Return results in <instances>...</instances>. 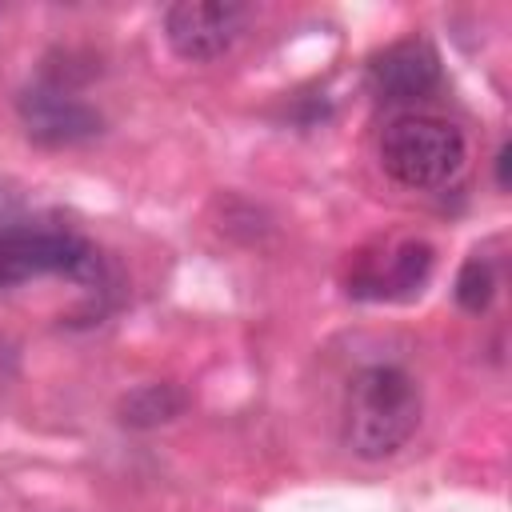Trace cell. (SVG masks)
<instances>
[{"mask_svg":"<svg viewBox=\"0 0 512 512\" xmlns=\"http://www.w3.org/2000/svg\"><path fill=\"white\" fill-rule=\"evenodd\" d=\"M244 20L248 12L232 0H176L164 12V36L180 60L208 64L240 40Z\"/></svg>","mask_w":512,"mask_h":512,"instance_id":"cell-4","label":"cell"},{"mask_svg":"<svg viewBox=\"0 0 512 512\" xmlns=\"http://www.w3.org/2000/svg\"><path fill=\"white\" fill-rule=\"evenodd\" d=\"M40 276L96 280L100 256L84 236L68 228H4L0 232V292L40 280Z\"/></svg>","mask_w":512,"mask_h":512,"instance_id":"cell-3","label":"cell"},{"mask_svg":"<svg viewBox=\"0 0 512 512\" xmlns=\"http://www.w3.org/2000/svg\"><path fill=\"white\" fill-rule=\"evenodd\" d=\"M16 108H20L24 132L36 144H48V148L92 140L100 132V124H104L100 112L92 104H84L80 96H72L64 84H32V88H24Z\"/></svg>","mask_w":512,"mask_h":512,"instance_id":"cell-5","label":"cell"},{"mask_svg":"<svg viewBox=\"0 0 512 512\" xmlns=\"http://www.w3.org/2000/svg\"><path fill=\"white\" fill-rule=\"evenodd\" d=\"M420 412L416 380L392 364H372L348 380L340 436L360 460H388L416 436Z\"/></svg>","mask_w":512,"mask_h":512,"instance_id":"cell-1","label":"cell"},{"mask_svg":"<svg viewBox=\"0 0 512 512\" xmlns=\"http://www.w3.org/2000/svg\"><path fill=\"white\" fill-rule=\"evenodd\" d=\"M496 296V272L484 256H472L456 276V300L464 312H484Z\"/></svg>","mask_w":512,"mask_h":512,"instance_id":"cell-9","label":"cell"},{"mask_svg":"<svg viewBox=\"0 0 512 512\" xmlns=\"http://www.w3.org/2000/svg\"><path fill=\"white\" fill-rule=\"evenodd\" d=\"M468 144L464 132L432 112H404L380 132V164L384 172L416 192H432L452 184L464 172Z\"/></svg>","mask_w":512,"mask_h":512,"instance_id":"cell-2","label":"cell"},{"mask_svg":"<svg viewBox=\"0 0 512 512\" xmlns=\"http://www.w3.org/2000/svg\"><path fill=\"white\" fill-rule=\"evenodd\" d=\"M180 408H184V396H180L172 384H144V388H136L132 396H124L120 420L132 424V428H152V424L172 420Z\"/></svg>","mask_w":512,"mask_h":512,"instance_id":"cell-8","label":"cell"},{"mask_svg":"<svg viewBox=\"0 0 512 512\" xmlns=\"http://www.w3.org/2000/svg\"><path fill=\"white\" fill-rule=\"evenodd\" d=\"M368 84L380 100L392 104H408L428 96L440 84V56L428 40L412 36V40H396L384 52L372 56L368 64Z\"/></svg>","mask_w":512,"mask_h":512,"instance_id":"cell-6","label":"cell"},{"mask_svg":"<svg viewBox=\"0 0 512 512\" xmlns=\"http://www.w3.org/2000/svg\"><path fill=\"white\" fill-rule=\"evenodd\" d=\"M496 184H500V188H508V144L496 152Z\"/></svg>","mask_w":512,"mask_h":512,"instance_id":"cell-10","label":"cell"},{"mask_svg":"<svg viewBox=\"0 0 512 512\" xmlns=\"http://www.w3.org/2000/svg\"><path fill=\"white\" fill-rule=\"evenodd\" d=\"M432 272V248L424 240H400L388 244L384 256H364L360 272L352 276L356 296H412Z\"/></svg>","mask_w":512,"mask_h":512,"instance_id":"cell-7","label":"cell"}]
</instances>
